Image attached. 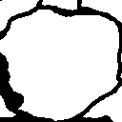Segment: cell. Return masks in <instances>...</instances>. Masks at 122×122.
Returning a JSON list of instances; mask_svg holds the SVG:
<instances>
[{
  "instance_id": "1",
  "label": "cell",
  "mask_w": 122,
  "mask_h": 122,
  "mask_svg": "<svg viewBox=\"0 0 122 122\" xmlns=\"http://www.w3.org/2000/svg\"><path fill=\"white\" fill-rule=\"evenodd\" d=\"M121 91L122 87L120 86L114 93L102 99L92 107L89 112L83 114V118H100L107 115L113 122H122Z\"/></svg>"
},
{
  "instance_id": "2",
  "label": "cell",
  "mask_w": 122,
  "mask_h": 122,
  "mask_svg": "<svg viewBox=\"0 0 122 122\" xmlns=\"http://www.w3.org/2000/svg\"><path fill=\"white\" fill-rule=\"evenodd\" d=\"M41 0H0V32L4 31L11 17L30 12Z\"/></svg>"
},
{
  "instance_id": "3",
  "label": "cell",
  "mask_w": 122,
  "mask_h": 122,
  "mask_svg": "<svg viewBox=\"0 0 122 122\" xmlns=\"http://www.w3.org/2000/svg\"><path fill=\"white\" fill-rule=\"evenodd\" d=\"M41 6L56 7L62 10L74 11L78 10L79 0H41Z\"/></svg>"
},
{
  "instance_id": "4",
  "label": "cell",
  "mask_w": 122,
  "mask_h": 122,
  "mask_svg": "<svg viewBox=\"0 0 122 122\" xmlns=\"http://www.w3.org/2000/svg\"><path fill=\"white\" fill-rule=\"evenodd\" d=\"M14 116H15V112L6 108L5 101L0 93V117H14Z\"/></svg>"
}]
</instances>
